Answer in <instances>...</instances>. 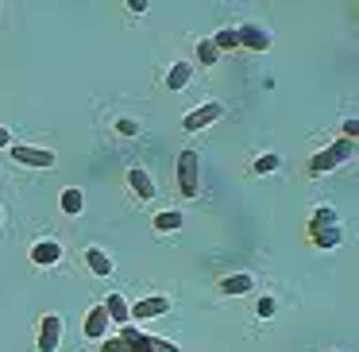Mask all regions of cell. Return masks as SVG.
I'll return each mask as SVG.
<instances>
[{
	"label": "cell",
	"instance_id": "6da1fadb",
	"mask_svg": "<svg viewBox=\"0 0 359 352\" xmlns=\"http://www.w3.org/2000/svg\"><path fill=\"white\" fill-rule=\"evenodd\" d=\"M355 155V140H336L328 151H317V155L309 159V174H328V171H336V167H344L348 159Z\"/></svg>",
	"mask_w": 359,
	"mask_h": 352
},
{
	"label": "cell",
	"instance_id": "7a4b0ae2",
	"mask_svg": "<svg viewBox=\"0 0 359 352\" xmlns=\"http://www.w3.org/2000/svg\"><path fill=\"white\" fill-rule=\"evenodd\" d=\"M220 117H224V105H220V101H209V105H201V109L186 112V117H182V128H186V132H201V128L217 124Z\"/></svg>",
	"mask_w": 359,
	"mask_h": 352
},
{
	"label": "cell",
	"instance_id": "3957f363",
	"mask_svg": "<svg viewBox=\"0 0 359 352\" xmlns=\"http://www.w3.org/2000/svg\"><path fill=\"white\" fill-rule=\"evenodd\" d=\"M12 159H16L20 167H39V171H50V167H55V151L27 148V143H16V148H12Z\"/></svg>",
	"mask_w": 359,
	"mask_h": 352
},
{
	"label": "cell",
	"instance_id": "277c9868",
	"mask_svg": "<svg viewBox=\"0 0 359 352\" xmlns=\"http://www.w3.org/2000/svg\"><path fill=\"white\" fill-rule=\"evenodd\" d=\"M178 190H182V197H197V155L194 151L178 155Z\"/></svg>",
	"mask_w": 359,
	"mask_h": 352
},
{
	"label": "cell",
	"instance_id": "5b68a950",
	"mask_svg": "<svg viewBox=\"0 0 359 352\" xmlns=\"http://www.w3.org/2000/svg\"><path fill=\"white\" fill-rule=\"evenodd\" d=\"M58 341H62V318L58 313H47L39 321V352H55Z\"/></svg>",
	"mask_w": 359,
	"mask_h": 352
},
{
	"label": "cell",
	"instance_id": "8992f818",
	"mask_svg": "<svg viewBox=\"0 0 359 352\" xmlns=\"http://www.w3.org/2000/svg\"><path fill=\"white\" fill-rule=\"evenodd\" d=\"M166 310H170V298L155 294V298H140V302L132 306V318L135 321H151V318H163Z\"/></svg>",
	"mask_w": 359,
	"mask_h": 352
},
{
	"label": "cell",
	"instance_id": "52a82bcc",
	"mask_svg": "<svg viewBox=\"0 0 359 352\" xmlns=\"http://www.w3.org/2000/svg\"><path fill=\"white\" fill-rule=\"evenodd\" d=\"M104 329H109V310H104V302H97L93 310L86 313V325H81V333H86L89 341H101Z\"/></svg>",
	"mask_w": 359,
	"mask_h": 352
},
{
	"label": "cell",
	"instance_id": "ba28073f",
	"mask_svg": "<svg viewBox=\"0 0 359 352\" xmlns=\"http://www.w3.org/2000/svg\"><path fill=\"white\" fill-rule=\"evenodd\" d=\"M128 186H132V194L140 197V202H151V197H155V178H151L143 167H132V171H128Z\"/></svg>",
	"mask_w": 359,
	"mask_h": 352
},
{
	"label": "cell",
	"instance_id": "9c48e42d",
	"mask_svg": "<svg viewBox=\"0 0 359 352\" xmlns=\"http://www.w3.org/2000/svg\"><path fill=\"white\" fill-rule=\"evenodd\" d=\"M58 259H62V244L58 240H39L32 248V263L35 267H55Z\"/></svg>",
	"mask_w": 359,
	"mask_h": 352
},
{
	"label": "cell",
	"instance_id": "30bf717a",
	"mask_svg": "<svg viewBox=\"0 0 359 352\" xmlns=\"http://www.w3.org/2000/svg\"><path fill=\"white\" fill-rule=\"evenodd\" d=\"M236 43H240V47H248V51H266V47H271V35H266L263 27L248 24V27H240V32H236Z\"/></svg>",
	"mask_w": 359,
	"mask_h": 352
},
{
	"label": "cell",
	"instance_id": "8fae6325",
	"mask_svg": "<svg viewBox=\"0 0 359 352\" xmlns=\"http://www.w3.org/2000/svg\"><path fill=\"white\" fill-rule=\"evenodd\" d=\"M220 290L232 294V298L251 294V290H255V279H251V275H224V279H220Z\"/></svg>",
	"mask_w": 359,
	"mask_h": 352
},
{
	"label": "cell",
	"instance_id": "7c38bea8",
	"mask_svg": "<svg viewBox=\"0 0 359 352\" xmlns=\"http://www.w3.org/2000/svg\"><path fill=\"white\" fill-rule=\"evenodd\" d=\"M104 310H109V321H120V325L132 321V306L124 302V294H109L104 298Z\"/></svg>",
	"mask_w": 359,
	"mask_h": 352
},
{
	"label": "cell",
	"instance_id": "4fadbf2b",
	"mask_svg": "<svg viewBox=\"0 0 359 352\" xmlns=\"http://www.w3.org/2000/svg\"><path fill=\"white\" fill-rule=\"evenodd\" d=\"M189 78H194V66H189V63H174L170 74H166V89H174V93H178V89L189 86Z\"/></svg>",
	"mask_w": 359,
	"mask_h": 352
},
{
	"label": "cell",
	"instance_id": "5bb4252c",
	"mask_svg": "<svg viewBox=\"0 0 359 352\" xmlns=\"http://www.w3.org/2000/svg\"><path fill=\"white\" fill-rule=\"evenodd\" d=\"M120 341L128 344V352H151V337H143L140 329H132V321L124 325V333H120Z\"/></svg>",
	"mask_w": 359,
	"mask_h": 352
},
{
	"label": "cell",
	"instance_id": "9a60e30c",
	"mask_svg": "<svg viewBox=\"0 0 359 352\" xmlns=\"http://www.w3.org/2000/svg\"><path fill=\"white\" fill-rule=\"evenodd\" d=\"M151 225H155V233H178V228L186 225V217H182L178 209H166V213H158Z\"/></svg>",
	"mask_w": 359,
	"mask_h": 352
},
{
	"label": "cell",
	"instance_id": "2e32d148",
	"mask_svg": "<svg viewBox=\"0 0 359 352\" xmlns=\"http://www.w3.org/2000/svg\"><path fill=\"white\" fill-rule=\"evenodd\" d=\"M340 240H344L340 228H313L309 233V244H317V248H336Z\"/></svg>",
	"mask_w": 359,
	"mask_h": 352
},
{
	"label": "cell",
	"instance_id": "e0dca14e",
	"mask_svg": "<svg viewBox=\"0 0 359 352\" xmlns=\"http://www.w3.org/2000/svg\"><path fill=\"white\" fill-rule=\"evenodd\" d=\"M86 263H89V271H93V275H112V259L104 256L101 248H89L86 252Z\"/></svg>",
	"mask_w": 359,
	"mask_h": 352
},
{
	"label": "cell",
	"instance_id": "ac0fdd59",
	"mask_svg": "<svg viewBox=\"0 0 359 352\" xmlns=\"http://www.w3.org/2000/svg\"><path fill=\"white\" fill-rule=\"evenodd\" d=\"M58 205H62V213H70V217H74V213H81V205H86V202H81V194H78V190H62Z\"/></svg>",
	"mask_w": 359,
	"mask_h": 352
},
{
	"label": "cell",
	"instance_id": "d6986e66",
	"mask_svg": "<svg viewBox=\"0 0 359 352\" xmlns=\"http://www.w3.org/2000/svg\"><path fill=\"white\" fill-rule=\"evenodd\" d=\"M313 228H336V209H317L309 217V233Z\"/></svg>",
	"mask_w": 359,
	"mask_h": 352
},
{
	"label": "cell",
	"instance_id": "ffe728a7",
	"mask_svg": "<svg viewBox=\"0 0 359 352\" xmlns=\"http://www.w3.org/2000/svg\"><path fill=\"white\" fill-rule=\"evenodd\" d=\"M209 43L220 51V55H224V51H236V47H240V43H236V32H228V27H224V32H217Z\"/></svg>",
	"mask_w": 359,
	"mask_h": 352
},
{
	"label": "cell",
	"instance_id": "44dd1931",
	"mask_svg": "<svg viewBox=\"0 0 359 352\" xmlns=\"http://www.w3.org/2000/svg\"><path fill=\"white\" fill-rule=\"evenodd\" d=\"M217 58H220V51L212 43H197V63L201 66H217Z\"/></svg>",
	"mask_w": 359,
	"mask_h": 352
},
{
	"label": "cell",
	"instance_id": "7402d4cb",
	"mask_svg": "<svg viewBox=\"0 0 359 352\" xmlns=\"http://www.w3.org/2000/svg\"><path fill=\"white\" fill-rule=\"evenodd\" d=\"M278 171V155H259L255 159V174H271Z\"/></svg>",
	"mask_w": 359,
	"mask_h": 352
},
{
	"label": "cell",
	"instance_id": "603a6c76",
	"mask_svg": "<svg viewBox=\"0 0 359 352\" xmlns=\"http://www.w3.org/2000/svg\"><path fill=\"white\" fill-rule=\"evenodd\" d=\"M151 352H178V344L163 341V337H151Z\"/></svg>",
	"mask_w": 359,
	"mask_h": 352
},
{
	"label": "cell",
	"instance_id": "cb8c5ba5",
	"mask_svg": "<svg viewBox=\"0 0 359 352\" xmlns=\"http://www.w3.org/2000/svg\"><path fill=\"white\" fill-rule=\"evenodd\" d=\"M116 132H120V136H140V124L124 117V120H116Z\"/></svg>",
	"mask_w": 359,
	"mask_h": 352
},
{
	"label": "cell",
	"instance_id": "d4e9b609",
	"mask_svg": "<svg viewBox=\"0 0 359 352\" xmlns=\"http://www.w3.org/2000/svg\"><path fill=\"white\" fill-rule=\"evenodd\" d=\"M274 310H278L274 298H259V318H274Z\"/></svg>",
	"mask_w": 359,
	"mask_h": 352
},
{
	"label": "cell",
	"instance_id": "484cf974",
	"mask_svg": "<svg viewBox=\"0 0 359 352\" xmlns=\"http://www.w3.org/2000/svg\"><path fill=\"white\" fill-rule=\"evenodd\" d=\"M101 352H128V344L120 341V337L116 341H101Z\"/></svg>",
	"mask_w": 359,
	"mask_h": 352
},
{
	"label": "cell",
	"instance_id": "4316f807",
	"mask_svg": "<svg viewBox=\"0 0 359 352\" xmlns=\"http://www.w3.org/2000/svg\"><path fill=\"white\" fill-rule=\"evenodd\" d=\"M355 132H359V120H355V117H348V124H344V140H351Z\"/></svg>",
	"mask_w": 359,
	"mask_h": 352
},
{
	"label": "cell",
	"instance_id": "83f0119b",
	"mask_svg": "<svg viewBox=\"0 0 359 352\" xmlns=\"http://www.w3.org/2000/svg\"><path fill=\"white\" fill-rule=\"evenodd\" d=\"M8 140H12V136L4 132V128H0V148H8Z\"/></svg>",
	"mask_w": 359,
	"mask_h": 352
},
{
	"label": "cell",
	"instance_id": "f1b7e54d",
	"mask_svg": "<svg viewBox=\"0 0 359 352\" xmlns=\"http://www.w3.org/2000/svg\"><path fill=\"white\" fill-rule=\"evenodd\" d=\"M0 217H4V213H0Z\"/></svg>",
	"mask_w": 359,
	"mask_h": 352
}]
</instances>
